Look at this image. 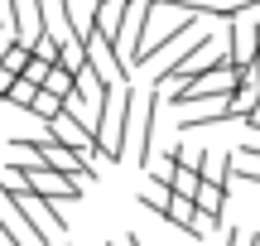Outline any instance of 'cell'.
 I'll return each mask as SVG.
<instances>
[{"label":"cell","mask_w":260,"mask_h":246,"mask_svg":"<svg viewBox=\"0 0 260 246\" xmlns=\"http://www.w3.org/2000/svg\"><path fill=\"white\" fill-rule=\"evenodd\" d=\"M48 135H58V140H63V145H73V150H82L87 160H92V150H96V131H92V126H87V121H82V116H77L68 102H63V111L48 121Z\"/></svg>","instance_id":"5b68a950"},{"label":"cell","mask_w":260,"mask_h":246,"mask_svg":"<svg viewBox=\"0 0 260 246\" xmlns=\"http://www.w3.org/2000/svg\"><path fill=\"white\" fill-rule=\"evenodd\" d=\"M222 53H226V48H217V34H212V29H207V34H198V39H193V48H183L178 58H169V63L154 73V87H159V97L178 92V87H183L188 77H198L203 68H212Z\"/></svg>","instance_id":"7a4b0ae2"},{"label":"cell","mask_w":260,"mask_h":246,"mask_svg":"<svg viewBox=\"0 0 260 246\" xmlns=\"http://www.w3.org/2000/svg\"><path fill=\"white\" fill-rule=\"evenodd\" d=\"M0 102H5V97H0Z\"/></svg>","instance_id":"7c38bea8"},{"label":"cell","mask_w":260,"mask_h":246,"mask_svg":"<svg viewBox=\"0 0 260 246\" xmlns=\"http://www.w3.org/2000/svg\"><path fill=\"white\" fill-rule=\"evenodd\" d=\"M39 160L48 164V169H63V174H77L82 183H92V160H87L82 150H73V145H63L58 135H39Z\"/></svg>","instance_id":"277c9868"},{"label":"cell","mask_w":260,"mask_h":246,"mask_svg":"<svg viewBox=\"0 0 260 246\" xmlns=\"http://www.w3.org/2000/svg\"><path fill=\"white\" fill-rule=\"evenodd\" d=\"M0 198H5L10 208L19 212V222L29 227V237H34L39 246H53L58 237H63V222L53 218L58 203H53V198H44V193H34V189H24L15 174H10V183H0Z\"/></svg>","instance_id":"6da1fadb"},{"label":"cell","mask_w":260,"mask_h":246,"mask_svg":"<svg viewBox=\"0 0 260 246\" xmlns=\"http://www.w3.org/2000/svg\"><path fill=\"white\" fill-rule=\"evenodd\" d=\"M24 111L34 116V121H44V126H48L58 111H63V97H58V92H48V87H39V92H34V102H29Z\"/></svg>","instance_id":"52a82bcc"},{"label":"cell","mask_w":260,"mask_h":246,"mask_svg":"<svg viewBox=\"0 0 260 246\" xmlns=\"http://www.w3.org/2000/svg\"><path fill=\"white\" fill-rule=\"evenodd\" d=\"M34 92H39V82H29L24 73H15V82L5 87V102H10V106H19V111H24V106L34 102Z\"/></svg>","instance_id":"9c48e42d"},{"label":"cell","mask_w":260,"mask_h":246,"mask_svg":"<svg viewBox=\"0 0 260 246\" xmlns=\"http://www.w3.org/2000/svg\"><path fill=\"white\" fill-rule=\"evenodd\" d=\"M0 237H5L10 246H39L34 237H29V227H24V222H19V212L10 208L5 198H0Z\"/></svg>","instance_id":"8992f818"},{"label":"cell","mask_w":260,"mask_h":246,"mask_svg":"<svg viewBox=\"0 0 260 246\" xmlns=\"http://www.w3.org/2000/svg\"><path fill=\"white\" fill-rule=\"evenodd\" d=\"M44 87H48V92H58V97H73L77 92V73L68 63H53V68H48V77H44Z\"/></svg>","instance_id":"ba28073f"},{"label":"cell","mask_w":260,"mask_h":246,"mask_svg":"<svg viewBox=\"0 0 260 246\" xmlns=\"http://www.w3.org/2000/svg\"><path fill=\"white\" fill-rule=\"evenodd\" d=\"M48 68H53V63H48V58H39V53H29V58H24V77H29V82H39V87H44Z\"/></svg>","instance_id":"30bf717a"},{"label":"cell","mask_w":260,"mask_h":246,"mask_svg":"<svg viewBox=\"0 0 260 246\" xmlns=\"http://www.w3.org/2000/svg\"><path fill=\"white\" fill-rule=\"evenodd\" d=\"M10 39H15V29H10V24H0V53H5V44H10Z\"/></svg>","instance_id":"8fae6325"},{"label":"cell","mask_w":260,"mask_h":246,"mask_svg":"<svg viewBox=\"0 0 260 246\" xmlns=\"http://www.w3.org/2000/svg\"><path fill=\"white\" fill-rule=\"evenodd\" d=\"M24 189H34V193H44V198H53V203H77L87 193V183L77 179V174H63V169H48V164H34V169H10Z\"/></svg>","instance_id":"3957f363"}]
</instances>
